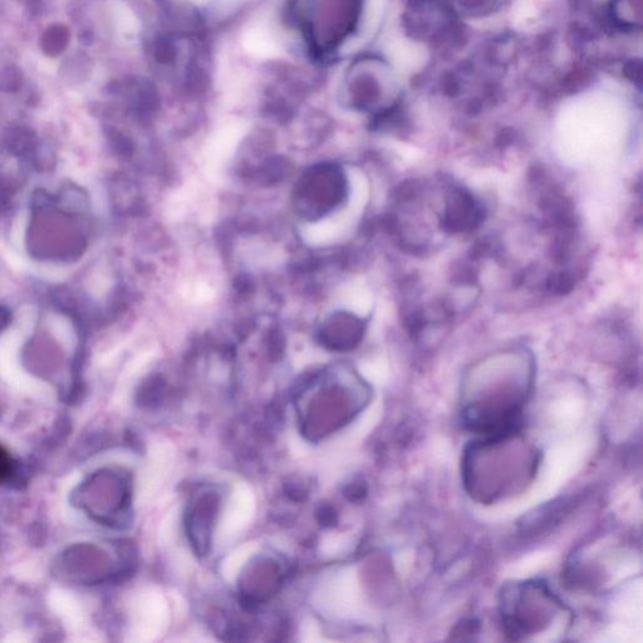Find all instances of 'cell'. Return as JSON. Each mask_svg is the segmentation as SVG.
Returning <instances> with one entry per match:
<instances>
[{"label":"cell","mask_w":643,"mask_h":643,"mask_svg":"<svg viewBox=\"0 0 643 643\" xmlns=\"http://www.w3.org/2000/svg\"><path fill=\"white\" fill-rule=\"evenodd\" d=\"M12 471V458L8 451L0 445V483L8 478Z\"/></svg>","instance_id":"cell-6"},{"label":"cell","mask_w":643,"mask_h":643,"mask_svg":"<svg viewBox=\"0 0 643 643\" xmlns=\"http://www.w3.org/2000/svg\"><path fill=\"white\" fill-rule=\"evenodd\" d=\"M220 498L214 492H208L196 499L188 513V533L195 551L208 554L213 535L215 519L219 512Z\"/></svg>","instance_id":"cell-2"},{"label":"cell","mask_w":643,"mask_h":643,"mask_svg":"<svg viewBox=\"0 0 643 643\" xmlns=\"http://www.w3.org/2000/svg\"><path fill=\"white\" fill-rule=\"evenodd\" d=\"M362 409L358 397L343 391H328V394L314 397L303 411V433L308 439L317 440L348 424Z\"/></svg>","instance_id":"cell-1"},{"label":"cell","mask_w":643,"mask_h":643,"mask_svg":"<svg viewBox=\"0 0 643 643\" xmlns=\"http://www.w3.org/2000/svg\"><path fill=\"white\" fill-rule=\"evenodd\" d=\"M235 2H238V0H223V3L227 4V6H232Z\"/></svg>","instance_id":"cell-8"},{"label":"cell","mask_w":643,"mask_h":643,"mask_svg":"<svg viewBox=\"0 0 643 643\" xmlns=\"http://www.w3.org/2000/svg\"><path fill=\"white\" fill-rule=\"evenodd\" d=\"M215 0H194L195 4H198V6H208L210 3H214Z\"/></svg>","instance_id":"cell-7"},{"label":"cell","mask_w":643,"mask_h":643,"mask_svg":"<svg viewBox=\"0 0 643 643\" xmlns=\"http://www.w3.org/2000/svg\"><path fill=\"white\" fill-rule=\"evenodd\" d=\"M245 132H247V124L243 121H234L232 124L223 126L222 129L215 132L214 136H211L206 144V157L214 165L227 160L237 149Z\"/></svg>","instance_id":"cell-5"},{"label":"cell","mask_w":643,"mask_h":643,"mask_svg":"<svg viewBox=\"0 0 643 643\" xmlns=\"http://www.w3.org/2000/svg\"><path fill=\"white\" fill-rule=\"evenodd\" d=\"M243 47L250 56L259 60H273L283 52L277 34L267 24H254L248 28L244 32Z\"/></svg>","instance_id":"cell-4"},{"label":"cell","mask_w":643,"mask_h":643,"mask_svg":"<svg viewBox=\"0 0 643 643\" xmlns=\"http://www.w3.org/2000/svg\"><path fill=\"white\" fill-rule=\"evenodd\" d=\"M480 215L479 206L470 195L460 190L455 191L451 194L448 206H446L445 224L451 230L461 232V230L473 228L478 224Z\"/></svg>","instance_id":"cell-3"}]
</instances>
